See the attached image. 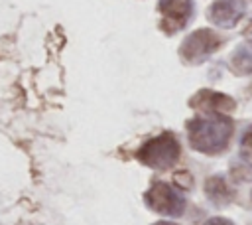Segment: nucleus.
I'll use <instances>...</instances> for the list:
<instances>
[{"label":"nucleus","instance_id":"f03ea898","mask_svg":"<svg viewBox=\"0 0 252 225\" xmlns=\"http://www.w3.org/2000/svg\"><path fill=\"white\" fill-rule=\"evenodd\" d=\"M179 152H181V148H179L175 134L163 132V134L150 138L148 142L142 144V148L138 150V160L150 168L167 170L177 162Z\"/></svg>","mask_w":252,"mask_h":225},{"label":"nucleus","instance_id":"ddd939ff","mask_svg":"<svg viewBox=\"0 0 252 225\" xmlns=\"http://www.w3.org/2000/svg\"><path fill=\"white\" fill-rule=\"evenodd\" d=\"M246 32L252 36V20H250V24H248V28H246Z\"/></svg>","mask_w":252,"mask_h":225},{"label":"nucleus","instance_id":"20e7f679","mask_svg":"<svg viewBox=\"0 0 252 225\" xmlns=\"http://www.w3.org/2000/svg\"><path fill=\"white\" fill-rule=\"evenodd\" d=\"M148 207H152L154 211L161 213V215H171V217H179L185 211V199L183 195L169 184L165 182H156L144 195Z\"/></svg>","mask_w":252,"mask_h":225},{"label":"nucleus","instance_id":"6e6552de","mask_svg":"<svg viewBox=\"0 0 252 225\" xmlns=\"http://www.w3.org/2000/svg\"><path fill=\"white\" fill-rule=\"evenodd\" d=\"M205 193L207 197L217 205V207H224L232 201L234 197V191L232 188L226 184V180L222 176H211L207 182H205Z\"/></svg>","mask_w":252,"mask_h":225},{"label":"nucleus","instance_id":"9d476101","mask_svg":"<svg viewBox=\"0 0 252 225\" xmlns=\"http://www.w3.org/2000/svg\"><path fill=\"white\" fill-rule=\"evenodd\" d=\"M240 152H242V158L252 166V126H248L246 132L242 134V140H240Z\"/></svg>","mask_w":252,"mask_h":225},{"label":"nucleus","instance_id":"f8f14e48","mask_svg":"<svg viewBox=\"0 0 252 225\" xmlns=\"http://www.w3.org/2000/svg\"><path fill=\"white\" fill-rule=\"evenodd\" d=\"M154 225H177V223H171V221H158V223H154Z\"/></svg>","mask_w":252,"mask_h":225},{"label":"nucleus","instance_id":"1a4fd4ad","mask_svg":"<svg viewBox=\"0 0 252 225\" xmlns=\"http://www.w3.org/2000/svg\"><path fill=\"white\" fill-rule=\"evenodd\" d=\"M230 67L238 75L252 73V39L240 43L234 49V53L230 55Z\"/></svg>","mask_w":252,"mask_h":225},{"label":"nucleus","instance_id":"7ed1b4c3","mask_svg":"<svg viewBox=\"0 0 252 225\" xmlns=\"http://www.w3.org/2000/svg\"><path fill=\"white\" fill-rule=\"evenodd\" d=\"M220 43H222V39H220V36L217 32L207 30V28H201V30L189 34L183 39L179 53L189 63H201L211 53H215L220 47Z\"/></svg>","mask_w":252,"mask_h":225},{"label":"nucleus","instance_id":"0eeeda50","mask_svg":"<svg viewBox=\"0 0 252 225\" xmlns=\"http://www.w3.org/2000/svg\"><path fill=\"white\" fill-rule=\"evenodd\" d=\"M191 107L207 111V112H230L236 109V101L228 95H222L219 91H199L191 101Z\"/></svg>","mask_w":252,"mask_h":225},{"label":"nucleus","instance_id":"4468645a","mask_svg":"<svg viewBox=\"0 0 252 225\" xmlns=\"http://www.w3.org/2000/svg\"><path fill=\"white\" fill-rule=\"evenodd\" d=\"M250 93H252V85H250Z\"/></svg>","mask_w":252,"mask_h":225},{"label":"nucleus","instance_id":"9b49d317","mask_svg":"<svg viewBox=\"0 0 252 225\" xmlns=\"http://www.w3.org/2000/svg\"><path fill=\"white\" fill-rule=\"evenodd\" d=\"M205 225H234V223L224 219V217H211V219L205 221Z\"/></svg>","mask_w":252,"mask_h":225},{"label":"nucleus","instance_id":"f257e3e1","mask_svg":"<svg viewBox=\"0 0 252 225\" xmlns=\"http://www.w3.org/2000/svg\"><path fill=\"white\" fill-rule=\"evenodd\" d=\"M232 130H234L232 120L217 112H207L187 122L189 144L197 152H203V154L222 152L230 142Z\"/></svg>","mask_w":252,"mask_h":225},{"label":"nucleus","instance_id":"39448f33","mask_svg":"<svg viewBox=\"0 0 252 225\" xmlns=\"http://www.w3.org/2000/svg\"><path fill=\"white\" fill-rule=\"evenodd\" d=\"M158 10L161 12V28L167 32H177L187 26L193 16V0H158Z\"/></svg>","mask_w":252,"mask_h":225},{"label":"nucleus","instance_id":"423d86ee","mask_svg":"<svg viewBox=\"0 0 252 225\" xmlns=\"http://www.w3.org/2000/svg\"><path fill=\"white\" fill-rule=\"evenodd\" d=\"M246 12V0H215L209 8V20L219 28H234Z\"/></svg>","mask_w":252,"mask_h":225}]
</instances>
